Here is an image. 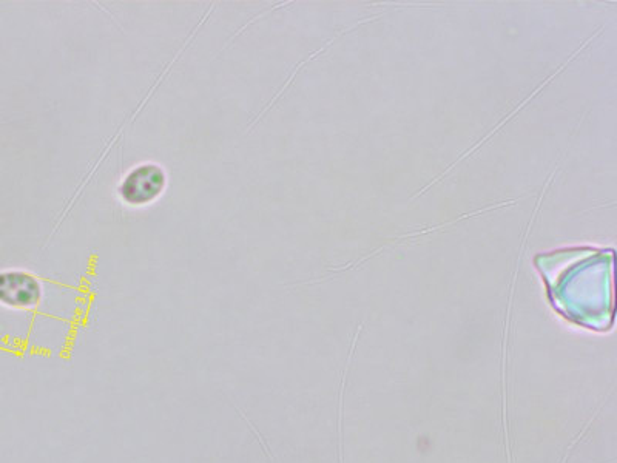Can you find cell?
Masks as SVG:
<instances>
[{
	"label": "cell",
	"instance_id": "obj_1",
	"mask_svg": "<svg viewBox=\"0 0 617 463\" xmlns=\"http://www.w3.org/2000/svg\"><path fill=\"white\" fill-rule=\"evenodd\" d=\"M162 187H164V173L156 166H145L136 169L125 180L121 193L127 203L145 204L158 197Z\"/></svg>",
	"mask_w": 617,
	"mask_h": 463
},
{
	"label": "cell",
	"instance_id": "obj_2",
	"mask_svg": "<svg viewBox=\"0 0 617 463\" xmlns=\"http://www.w3.org/2000/svg\"><path fill=\"white\" fill-rule=\"evenodd\" d=\"M38 292L36 281L27 275H0V301L7 305H30L38 298Z\"/></svg>",
	"mask_w": 617,
	"mask_h": 463
}]
</instances>
